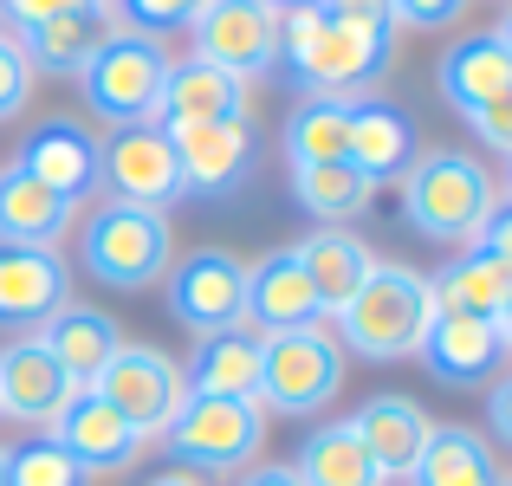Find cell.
I'll use <instances>...</instances> for the list:
<instances>
[{"label":"cell","mask_w":512,"mask_h":486,"mask_svg":"<svg viewBox=\"0 0 512 486\" xmlns=\"http://www.w3.org/2000/svg\"><path fill=\"white\" fill-rule=\"evenodd\" d=\"M467 124H474V137L487 143V150L512 156V91H500V98L480 104V111H467Z\"/></svg>","instance_id":"36"},{"label":"cell","mask_w":512,"mask_h":486,"mask_svg":"<svg viewBox=\"0 0 512 486\" xmlns=\"http://www.w3.org/2000/svg\"><path fill=\"white\" fill-rule=\"evenodd\" d=\"M65 396H72V383H65V370L52 363V350L39 344V337H13L7 350H0V415L20 428H52V415L65 409Z\"/></svg>","instance_id":"20"},{"label":"cell","mask_w":512,"mask_h":486,"mask_svg":"<svg viewBox=\"0 0 512 486\" xmlns=\"http://www.w3.org/2000/svg\"><path fill=\"white\" fill-rule=\"evenodd\" d=\"M201 7H208V0H117V13H124V33H150V39L175 33V26H195Z\"/></svg>","instance_id":"34"},{"label":"cell","mask_w":512,"mask_h":486,"mask_svg":"<svg viewBox=\"0 0 512 486\" xmlns=\"http://www.w3.org/2000/svg\"><path fill=\"white\" fill-rule=\"evenodd\" d=\"M104 33H111L104 0H78V7L52 13V20L26 26V33H7V39L26 52V65H33V72H72L78 78V65L104 46Z\"/></svg>","instance_id":"23"},{"label":"cell","mask_w":512,"mask_h":486,"mask_svg":"<svg viewBox=\"0 0 512 486\" xmlns=\"http://www.w3.org/2000/svg\"><path fill=\"white\" fill-rule=\"evenodd\" d=\"M65 7H78V0H0V20H7V33H26V26L52 20Z\"/></svg>","instance_id":"38"},{"label":"cell","mask_w":512,"mask_h":486,"mask_svg":"<svg viewBox=\"0 0 512 486\" xmlns=\"http://www.w3.org/2000/svg\"><path fill=\"white\" fill-rule=\"evenodd\" d=\"M299 266H305V279L318 286V305H325V318H338L344 305H350V292L370 279V266H376V253L363 247L350 227H318V234H305L299 247Z\"/></svg>","instance_id":"27"},{"label":"cell","mask_w":512,"mask_h":486,"mask_svg":"<svg viewBox=\"0 0 512 486\" xmlns=\"http://www.w3.org/2000/svg\"><path fill=\"white\" fill-rule=\"evenodd\" d=\"M292 474H299L305 486H389L383 474H376L370 448L357 441V428H350V422L312 428V435L299 441V461H292Z\"/></svg>","instance_id":"30"},{"label":"cell","mask_w":512,"mask_h":486,"mask_svg":"<svg viewBox=\"0 0 512 486\" xmlns=\"http://www.w3.org/2000/svg\"><path fill=\"white\" fill-rule=\"evenodd\" d=\"M227 117H247V78L221 72V65L195 59V52H188L182 65H169L150 124L182 130V124H227Z\"/></svg>","instance_id":"18"},{"label":"cell","mask_w":512,"mask_h":486,"mask_svg":"<svg viewBox=\"0 0 512 486\" xmlns=\"http://www.w3.org/2000/svg\"><path fill=\"white\" fill-rule=\"evenodd\" d=\"M78 260L98 286L111 292H143L156 279H169L175 266V227L156 208H124V201H104L91 208L85 240H78Z\"/></svg>","instance_id":"4"},{"label":"cell","mask_w":512,"mask_h":486,"mask_svg":"<svg viewBox=\"0 0 512 486\" xmlns=\"http://www.w3.org/2000/svg\"><path fill=\"white\" fill-rule=\"evenodd\" d=\"M409 486H500V461H493V441L480 428L461 422H435L428 428V448L415 461Z\"/></svg>","instance_id":"29"},{"label":"cell","mask_w":512,"mask_h":486,"mask_svg":"<svg viewBox=\"0 0 512 486\" xmlns=\"http://www.w3.org/2000/svg\"><path fill=\"white\" fill-rule=\"evenodd\" d=\"M493 337H500V350H512V299L500 305V318H493Z\"/></svg>","instance_id":"42"},{"label":"cell","mask_w":512,"mask_h":486,"mask_svg":"<svg viewBox=\"0 0 512 486\" xmlns=\"http://www.w3.org/2000/svg\"><path fill=\"white\" fill-rule=\"evenodd\" d=\"M234 486H305V480L292 474V461H260V467H247Z\"/></svg>","instance_id":"40"},{"label":"cell","mask_w":512,"mask_h":486,"mask_svg":"<svg viewBox=\"0 0 512 486\" xmlns=\"http://www.w3.org/2000/svg\"><path fill=\"white\" fill-rule=\"evenodd\" d=\"M435 85H441V98L467 117V111H480V104H493L500 91H512V52L500 46V33H467L441 52Z\"/></svg>","instance_id":"24"},{"label":"cell","mask_w":512,"mask_h":486,"mask_svg":"<svg viewBox=\"0 0 512 486\" xmlns=\"http://www.w3.org/2000/svg\"><path fill=\"white\" fill-rule=\"evenodd\" d=\"M273 7H299V0H273Z\"/></svg>","instance_id":"47"},{"label":"cell","mask_w":512,"mask_h":486,"mask_svg":"<svg viewBox=\"0 0 512 486\" xmlns=\"http://www.w3.org/2000/svg\"><path fill=\"white\" fill-rule=\"evenodd\" d=\"M260 331L234 324V331H208L195 337V357H188V396H253L260 402Z\"/></svg>","instance_id":"25"},{"label":"cell","mask_w":512,"mask_h":486,"mask_svg":"<svg viewBox=\"0 0 512 486\" xmlns=\"http://www.w3.org/2000/svg\"><path fill=\"white\" fill-rule=\"evenodd\" d=\"M52 441H59L78 467H85V480L130 474V467H137V454H143V435L98 396V389H72V396H65V409L52 415Z\"/></svg>","instance_id":"13"},{"label":"cell","mask_w":512,"mask_h":486,"mask_svg":"<svg viewBox=\"0 0 512 486\" xmlns=\"http://www.w3.org/2000/svg\"><path fill=\"white\" fill-rule=\"evenodd\" d=\"M169 65L175 59L163 52V39L111 26V33H104V46L78 65V91H85V104L104 117V124H150V117H156V98H163Z\"/></svg>","instance_id":"6"},{"label":"cell","mask_w":512,"mask_h":486,"mask_svg":"<svg viewBox=\"0 0 512 486\" xmlns=\"http://www.w3.org/2000/svg\"><path fill=\"white\" fill-rule=\"evenodd\" d=\"M350 143V98H299L286 117V162H344Z\"/></svg>","instance_id":"32"},{"label":"cell","mask_w":512,"mask_h":486,"mask_svg":"<svg viewBox=\"0 0 512 486\" xmlns=\"http://www.w3.org/2000/svg\"><path fill=\"white\" fill-rule=\"evenodd\" d=\"M396 59V7L389 0H299L279 7V65L305 98H370Z\"/></svg>","instance_id":"1"},{"label":"cell","mask_w":512,"mask_h":486,"mask_svg":"<svg viewBox=\"0 0 512 486\" xmlns=\"http://www.w3.org/2000/svg\"><path fill=\"white\" fill-rule=\"evenodd\" d=\"M506 195H512V156H506Z\"/></svg>","instance_id":"45"},{"label":"cell","mask_w":512,"mask_h":486,"mask_svg":"<svg viewBox=\"0 0 512 486\" xmlns=\"http://www.w3.org/2000/svg\"><path fill=\"white\" fill-rule=\"evenodd\" d=\"M493 33H500V46L512 52V0H506V20H500V26H493Z\"/></svg>","instance_id":"44"},{"label":"cell","mask_w":512,"mask_h":486,"mask_svg":"<svg viewBox=\"0 0 512 486\" xmlns=\"http://www.w3.org/2000/svg\"><path fill=\"white\" fill-rule=\"evenodd\" d=\"M182 474H247L266 448V409L253 396H188L163 428Z\"/></svg>","instance_id":"5"},{"label":"cell","mask_w":512,"mask_h":486,"mask_svg":"<svg viewBox=\"0 0 512 486\" xmlns=\"http://www.w3.org/2000/svg\"><path fill=\"white\" fill-rule=\"evenodd\" d=\"M415 357L428 363V376L448 389H480L500 376V337H493V318H467V312H435L422 350Z\"/></svg>","instance_id":"17"},{"label":"cell","mask_w":512,"mask_h":486,"mask_svg":"<svg viewBox=\"0 0 512 486\" xmlns=\"http://www.w3.org/2000/svg\"><path fill=\"white\" fill-rule=\"evenodd\" d=\"M435 312L441 305H435L428 273H415V266H402V260H376L370 279L350 292V305L331 318V337H338V350H350V357L402 363V357L422 350Z\"/></svg>","instance_id":"2"},{"label":"cell","mask_w":512,"mask_h":486,"mask_svg":"<svg viewBox=\"0 0 512 486\" xmlns=\"http://www.w3.org/2000/svg\"><path fill=\"white\" fill-rule=\"evenodd\" d=\"M344 162L363 169L376 188L383 182H402L415 162V117L389 98H350V143H344Z\"/></svg>","instance_id":"21"},{"label":"cell","mask_w":512,"mask_h":486,"mask_svg":"<svg viewBox=\"0 0 512 486\" xmlns=\"http://www.w3.org/2000/svg\"><path fill=\"white\" fill-rule=\"evenodd\" d=\"M72 221H78V201L39 188L33 175H20L13 162L0 169V240H7V247H59Z\"/></svg>","instance_id":"26"},{"label":"cell","mask_w":512,"mask_h":486,"mask_svg":"<svg viewBox=\"0 0 512 486\" xmlns=\"http://www.w3.org/2000/svg\"><path fill=\"white\" fill-rule=\"evenodd\" d=\"M39 344L52 350V363L65 370V383H72V389H91L104 376V363L124 350V324H117L111 312H98V305L65 299L59 312L39 324Z\"/></svg>","instance_id":"19"},{"label":"cell","mask_w":512,"mask_h":486,"mask_svg":"<svg viewBox=\"0 0 512 486\" xmlns=\"http://www.w3.org/2000/svg\"><path fill=\"white\" fill-rule=\"evenodd\" d=\"M370 195H376V182L363 169H350V162H305V169H292V201L325 227L357 221L370 208Z\"/></svg>","instance_id":"31"},{"label":"cell","mask_w":512,"mask_h":486,"mask_svg":"<svg viewBox=\"0 0 512 486\" xmlns=\"http://www.w3.org/2000/svg\"><path fill=\"white\" fill-rule=\"evenodd\" d=\"M72 299L59 247H7L0 240V331H39Z\"/></svg>","instance_id":"15"},{"label":"cell","mask_w":512,"mask_h":486,"mask_svg":"<svg viewBox=\"0 0 512 486\" xmlns=\"http://www.w3.org/2000/svg\"><path fill=\"white\" fill-rule=\"evenodd\" d=\"M169 318L182 331H234L247 318V260H234L227 247H195L169 266Z\"/></svg>","instance_id":"10"},{"label":"cell","mask_w":512,"mask_h":486,"mask_svg":"<svg viewBox=\"0 0 512 486\" xmlns=\"http://www.w3.org/2000/svg\"><path fill=\"white\" fill-rule=\"evenodd\" d=\"M480 247H493V253L512 266V201H506V208H493V221H487V234H480Z\"/></svg>","instance_id":"41"},{"label":"cell","mask_w":512,"mask_h":486,"mask_svg":"<svg viewBox=\"0 0 512 486\" xmlns=\"http://www.w3.org/2000/svg\"><path fill=\"white\" fill-rule=\"evenodd\" d=\"M487 428L512 448V376H506V383H493V396H487Z\"/></svg>","instance_id":"39"},{"label":"cell","mask_w":512,"mask_h":486,"mask_svg":"<svg viewBox=\"0 0 512 486\" xmlns=\"http://www.w3.org/2000/svg\"><path fill=\"white\" fill-rule=\"evenodd\" d=\"M98 182L124 208H156L169 214L182 201V162H175V137L163 124H117L98 143Z\"/></svg>","instance_id":"8"},{"label":"cell","mask_w":512,"mask_h":486,"mask_svg":"<svg viewBox=\"0 0 512 486\" xmlns=\"http://www.w3.org/2000/svg\"><path fill=\"white\" fill-rule=\"evenodd\" d=\"M500 486H512V474H500Z\"/></svg>","instance_id":"48"},{"label":"cell","mask_w":512,"mask_h":486,"mask_svg":"<svg viewBox=\"0 0 512 486\" xmlns=\"http://www.w3.org/2000/svg\"><path fill=\"white\" fill-rule=\"evenodd\" d=\"M143 486H201L195 474H182V467H175V474H156V480H143Z\"/></svg>","instance_id":"43"},{"label":"cell","mask_w":512,"mask_h":486,"mask_svg":"<svg viewBox=\"0 0 512 486\" xmlns=\"http://www.w3.org/2000/svg\"><path fill=\"white\" fill-rule=\"evenodd\" d=\"M350 428H357V441L370 448L376 474H383V480H409L435 422H428L422 402H409V396H370L357 415H350Z\"/></svg>","instance_id":"22"},{"label":"cell","mask_w":512,"mask_h":486,"mask_svg":"<svg viewBox=\"0 0 512 486\" xmlns=\"http://www.w3.org/2000/svg\"><path fill=\"white\" fill-rule=\"evenodd\" d=\"M247 331L260 337H279V331H312L325 324V305H318V286L305 279L299 253L292 247H273L247 266Z\"/></svg>","instance_id":"14"},{"label":"cell","mask_w":512,"mask_h":486,"mask_svg":"<svg viewBox=\"0 0 512 486\" xmlns=\"http://www.w3.org/2000/svg\"><path fill=\"white\" fill-rule=\"evenodd\" d=\"M493 208H500V182L480 156L467 150H415L402 175V214L422 240L441 247H474L487 234Z\"/></svg>","instance_id":"3"},{"label":"cell","mask_w":512,"mask_h":486,"mask_svg":"<svg viewBox=\"0 0 512 486\" xmlns=\"http://www.w3.org/2000/svg\"><path fill=\"white\" fill-rule=\"evenodd\" d=\"M344 389V350L331 324L312 331H279L260 344V409L266 415H318Z\"/></svg>","instance_id":"7"},{"label":"cell","mask_w":512,"mask_h":486,"mask_svg":"<svg viewBox=\"0 0 512 486\" xmlns=\"http://www.w3.org/2000/svg\"><path fill=\"white\" fill-rule=\"evenodd\" d=\"M13 169L33 175L39 188H52V195H65V201H85L91 188H98V137H91L85 124H72V117H46V124L20 143Z\"/></svg>","instance_id":"16"},{"label":"cell","mask_w":512,"mask_h":486,"mask_svg":"<svg viewBox=\"0 0 512 486\" xmlns=\"http://www.w3.org/2000/svg\"><path fill=\"white\" fill-rule=\"evenodd\" d=\"M0 486H91V480L52 435H33L20 448H7V480Z\"/></svg>","instance_id":"33"},{"label":"cell","mask_w":512,"mask_h":486,"mask_svg":"<svg viewBox=\"0 0 512 486\" xmlns=\"http://www.w3.org/2000/svg\"><path fill=\"white\" fill-rule=\"evenodd\" d=\"M0 480H7V448H0Z\"/></svg>","instance_id":"46"},{"label":"cell","mask_w":512,"mask_h":486,"mask_svg":"<svg viewBox=\"0 0 512 486\" xmlns=\"http://www.w3.org/2000/svg\"><path fill=\"white\" fill-rule=\"evenodd\" d=\"M175 162H182V201H227L253 175V124L227 117V124H182Z\"/></svg>","instance_id":"12"},{"label":"cell","mask_w":512,"mask_h":486,"mask_svg":"<svg viewBox=\"0 0 512 486\" xmlns=\"http://www.w3.org/2000/svg\"><path fill=\"white\" fill-rule=\"evenodd\" d=\"M435 305L441 312H467V318H500V305L512 299V266L500 260L493 247H461L448 266H441L435 279Z\"/></svg>","instance_id":"28"},{"label":"cell","mask_w":512,"mask_h":486,"mask_svg":"<svg viewBox=\"0 0 512 486\" xmlns=\"http://www.w3.org/2000/svg\"><path fill=\"white\" fill-rule=\"evenodd\" d=\"M389 7H396V26H422V33H435V26L461 20L467 0H389Z\"/></svg>","instance_id":"37"},{"label":"cell","mask_w":512,"mask_h":486,"mask_svg":"<svg viewBox=\"0 0 512 486\" xmlns=\"http://www.w3.org/2000/svg\"><path fill=\"white\" fill-rule=\"evenodd\" d=\"M33 65H26V52L13 46L7 33H0V124H13V117L33 104Z\"/></svg>","instance_id":"35"},{"label":"cell","mask_w":512,"mask_h":486,"mask_svg":"<svg viewBox=\"0 0 512 486\" xmlns=\"http://www.w3.org/2000/svg\"><path fill=\"white\" fill-rule=\"evenodd\" d=\"M195 59L234 78H260L279 65V7L273 0H208L195 13Z\"/></svg>","instance_id":"11"},{"label":"cell","mask_w":512,"mask_h":486,"mask_svg":"<svg viewBox=\"0 0 512 486\" xmlns=\"http://www.w3.org/2000/svg\"><path fill=\"white\" fill-rule=\"evenodd\" d=\"M91 389H98V396L111 402L143 441H163V428L175 422V409L188 402L182 363H175L169 350H156V344H124L111 363H104V376Z\"/></svg>","instance_id":"9"}]
</instances>
